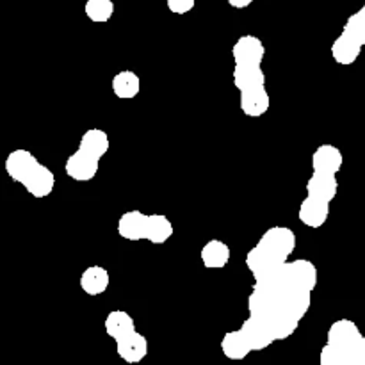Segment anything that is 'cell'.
Returning a JSON list of instances; mask_svg holds the SVG:
<instances>
[{"label":"cell","mask_w":365,"mask_h":365,"mask_svg":"<svg viewBox=\"0 0 365 365\" xmlns=\"http://www.w3.org/2000/svg\"><path fill=\"white\" fill-rule=\"evenodd\" d=\"M6 173L16 184L24 185L25 191L41 200L52 195L56 187V175L50 168L39 163L34 153L25 148H16L6 157Z\"/></svg>","instance_id":"obj_1"},{"label":"cell","mask_w":365,"mask_h":365,"mask_svg":"<svg viewBox=\"0 0 365 365\" xmlns=\"http://www.w3.org/2000/svg\"><path fill=\"white\" fill-rule=\"evenodd\" d=\"M278 277H280V280H284L285 284L305 289V291L310 292H314V289L317 287V280H319L317 267L307 259L291 260V262L287 260V262L282 266V269L278 271Z\"/></svg>","instance_id":"obj_2"},{"label":"cell","mask_w":365,"mask_h":365,"mask_svg":"<svg viewBox=\"0 0 365 365\" xmlns=\"http://www.w3.org/2000/svg\"><path fill=\"white\" fill-rule=\"evenodd\" d=\"M285 262L287 260L278 259V257H274L273 253H269L259 245L253 246L248 252V255H246V267H248L250 273L255 278V284L269 280L271 277H274L282 269Z\"/></svg>","instance_id":"obj_3"},{"label":"cell","mask_w":365,"mask_h":365,"mask_svg":"<svg viewBox=\"0 0 365 365\" xmlns=\"http://www.w3.org/2000/svg\"><path fill=\"white\" fill-rule=\"evenodd\" d=\"M259 246L273 253L282 260H289V257L296 250V234L287 227H273L266 230L260 237Z\"/></svg>","instance_id":"obj_4"},{"label":"cell","mask_w":365,"mask_h":365,"mask_svg":"<svg viewBox=\"0 0 365 365\" xmlns=\"http://www.w3.org/2000/svg\"><path fill=\"white\" fill-rule=\"evenodd\" d=\"M232 56L239 66H260L266 56L262 39L253 34H245L232 46Z\"/></svg>","instance_id":"obj_5"},{"label":"cell","mask_w":365,"mask_h":365,"mask_svg":"<svg viewBox=\"0 0 365 365\" xmlns=\"http://www.w3.org/2000/svg\"><path fill=\"white\" fill-rule=\"evenodd\" d=\"M98 164L100 160L91 157L89 153L82 152L81 148L75 153H71L64 164V171L71 180L77 182H89L96 177L98 173Z\"/></svg>","instance_id":"obj_6"},{"label":"cell","mask_w":365,"mask_h":365,"mask_svg":"<svg viewBox=\"0 0 365 365\" xmlns=\"http://www.w3.org/2000/svg\"><path fill=\"white\" fill-rule=\"evenodd\" d=\"M116 353L123 362L127 364H139L148 355V341L138 330L132 331L127 337L116 341Z\"/></svg>","instance_id":"obj_7"},{"label":"cell","mask_w":365,"mask_h":365,"mask_svg":"<svg viewBox=\"0 0 365 365\" xmlns=\"http://www.w3.org/2000/svg\"><path fill=\"white\" fill-rule=\"evenodd\" d=\"M362 331L356 327V323H353L351 319H339L328 328L327 334V342L335 346H341V348L355 349V346L359 344V341L362 339Z\"/></svg>","instance_id":"obj_8"},{"label":"cell","mask_w":365,"mask_h":365,"mask_svg":"<svg viewBox=\"0 0 365 365\" xmlns=\"http://www.w3.org/2000/svg\"><path fill=\"white\" fill-rule=\"evenodd\" d=\"M298 217L305 227L321 228L330 217V203L307 196L298 210Z\"/></svg>","instance_id":"obj_9"},{"label":"cell","mask_w":365,"mask_h":365,"mask_svg":"<svg viewBox=\"0 0 365 365\" xmlns=\"http://www.w3.org/2000/svg\"><path fill=\"white\" fill-rule=\"evenodd\" d=\"M344 164V155L334 145H321L312 155V168L316 173L337 175Z\"/></svg>","instance_id":"obj_10"},{"label":"cell","mask_w":365,"mask_h":365,"mask_svg":"<svg viewBox=\"0 0 365 365\" xmlns=\"http://www.w3.org/2000/svg\"><path fill=\"white\" fill-rule=\"evenodd\" d=\"M271 100L266 86H255L241 91V110L250 118H260L269 110Z\"/></svg>","instance_id":"obj_11"},{"label":"cell","mask_w":365,"mask_h":365,"mask_svg":"<svg viewBox=\"0 0 365 365\" xmlns=\"http://www.w3.org/2000/svg\"><path fill=\"white\" fill-rule=\"evenodd\" d=\"M146 221L148 214H143L141 210H128L118 220V234L127 241H141L146 234Z\"/></svg>","instance_id":"obj_12"},{"label":"cell","mask_w":365,"mask_h":365,"mask_svg":"<svg viewBox=\"0 0 365 365\" xmlns=\"http://www.w3.org/2000/svg\"><path fill=\"white\" fill-rule=\"evenodd\" d=\"M339 192V182L335 175L327 173H316L314 171L312 177L307 182V196L312 198L323 200V202L331 203Z\"/></svg>","instance_id":"obj_13"},{"label":"cell","mask_w":365,"mask_h":365,"mask_svg":"<svg viewBox=\"0 0 365 365\" xmlns=\"http://www.w3.org/2000/svg\"><path fill=\"white\" fill-rule=\"evenodd\" d=\"M232 257V250L227 242L220 241V239H212V241L205 242L200 253L203 266L207 269H223L228 266Z\"/></svg>","instance_id":"obj_14"},{"label":"cell","mask_w":365,"mask_h":365,"mask_svg":"<svg viewBox=\"0 0 365 365\" xmlns=\"http://www.w3.org/2000/svg\"><path fill=\"white\" fill-rule=\"evenodd\" d=\"M360 53H362V45L346 32H342L331 45V57L335 59V63L342 64V66H349L355 63Z\"/></svg>","instance_id":"obj_15"},{"label":"cell","mask_w":365,"mask_h":365,"mask_svg":"<svg viewBox=\"0 0 365 365\" xmlns=\"http://www.w3.org/2000/svg\"><path fill=\"white\" fill-rule=\"evenodd\" d=\"M103 327H106V334L116 342L135 331V321L125 310H113V312L107 314Z\"/></svg>","instance_id":"obj_16"},{"label":"cell","mask_w":365,"mask_h":365,"mask_svg":"<svg viewBox=\"0 0 365 365\" xmlns=\"http://www.w3.org/2000/svg\"><path fill=\"white\" fill-rule=\"evenodd\" d=\"M109 271L102 266H91L81 274V289L88 296H100L109 287Z\"/></svg>","instance_id":"obj_17"},{"label":"cell","mask_w":365,"mask_h":365,"mask_svg":"<svg viewBox=\"0 0 365 365\" xmlns=\"http://www.w3.org/2000/svg\"><path fill=\"white\" fill-rule=\"evenodd\" d=\"M175 234L173 223L170 217L164 214H148V221H146V234L145 239L152 245H164L170 241Z\"/></svg>","instance_id":"obj_18"},{"label":"cell","mask_w":365,"mask_h":365,"mask_svg":"<svg viewBox=\"0 0 365 365\" xmlns=\"http://www.w3.org/2000/svg\"><path fill=\"white\" fill-rule=\"evenodd\" d=\"M109 135L102 128H89L82 134L81 143H78V148L82 152L89 153L95 159L102 160L106 157V153L109 152Z\"/></svg>","instance_id":"obj_19"},{"label":"cell","mask_w":365,"mask_h":365,"mask_svg":"<svg viewBox=\"0 0 365 365\" xmlns=\"http://www.w3.org/2000/svg\"><path fill=\"white\" fill-rule=\"evenodd\" d=\"M113 93L121 100H132L141 93V78L135 71L121 70L113 77Z\"/></svg>","instance_id":"obj_20"},{"label":"cell","mask_w":365,"mask_h":365,"mask_svg":"<svg viewBox=\"0 0 365 365\" xmlns=\"http://www.w3.org/2000/svg\"><path fill=\"white\" fill-rule=\"evenodd\" d=\"M239 330H241L242 335L246 337L252 351H264V349L269 348L271 344H274L266 328H264L259 321L253 319V317L248 316V319L241 324Z\"/></svg>","instance_id":"obj_21"},{"label":"cell","mask_w":365,"mask_h":365,"mask_svg":"<svg viewBox=\"0 0 365 365\" xmlns=\"http://www.w3.org/2000/svg\"><path fill=\"white\" fill-rule=\"evenodd\" d=\"M221 351H223V355L228 360H245L250 353H253L241 330L227 331L223 335V339H221Z\"/></svg>","instance_id":"obj_22"},{"label":"cell","mask_w":365,"mask_h":365,"mask_svg":"<svg viewBox=\"0 0 365 365\" xmlns=\"http://www.w3.org/2000/svg\"><path fill=\"white\" fill-rule=\"evenodd\" d=\"M234 86L239 91L255 88V86H266V73L260 66H239L234 68Z\"/></svg>","instance_id":"obj_23"},{"label":"cell","mask_w":365,"mask_h":365,"mask_svg":"<svg viewBox=\"0 0 365 365\" xmlns=\"http://www.w3.org/2000/svg\"><path fill=\"white\" fill-rule=\"evenodd\" d=\"M319 365H355V349L327 342L319 353Z\"/></svg>","instance_id":"obj_24"},{"label":"cell","mask_w":365,"mask_h":365,"mask_svg":"<svg viewBox=\"0 0 365 365\" xmlns=\"http://www.w3.org/2000/svg\"><path fill=\"white\" fill-rule=\"evenodd\" d=\"M114 9H116V6H114L113 0H86L84 4L86 16L95 24L109 21L113 18Z\"/></svg>","instance_id":"obj_25"},{"label":"cell","mask_w":365,"mask_h":365,"mask_svg":"<svg viewBox=\"0 0 365 365\" xmlns=\"http://www.w3.org/2000/svg\"><path fill=\"white\" fill-rule=\"evenodd\" d=\"M342 32H346V34H349L351 38H355L362 46L365 45V14L362 11H359V13L351 14V16L348 18V21L344 24V31Z\"/></svg>","instance_id":"obj_26"},{"label":"cell","mask_w":365,"mask_h":365,"mask_svg":"<svg viewBox=\"0 0 365 365\" xmlns=\"http://www.w3.org/2000/svg\"><path fill=\"white\" fill-rule=\"evenodd\" d=\"M166 6L173 14H187L195 9L196 0H166Z\"/></svg>","instance_id":"obj_27"},{"label":"cell","mask_w":365,"mask_h":365,"mask_svg":"<svg viewBox=\"0 0 365 365\" xmlns=\"http://www.w3.org/2000/svg\"><path fill=\"white\" fill-rule=\"evenodd\" d=\"M355 365H365V337L355 346Z\"/></svg>","instance_id":"obj_28"},{"label":"cell","mask_w":365,"mask_h":365,"mask_svg":"<svg viewBox=\"0 0 365 365\" xmlns=\"http://www.w3.org/2000/svg\"><path fill=\"white\" fill-rule=\"evenodd\" d=\"M228 4H230L234 9H246V7H250L253 4V0H227Z\"/></svg>","instance_id":"obj_29"},{"label":"cell","mask_w":365,"mask_h":365,"mask_svg":"<svg viewBox=\"0 0 365 365\" xmlns=\"http://www.w3.org/2000/svg\"><path fill=\"white\" fill-rule=\"evenodd\" d=\"M360 11H362V13L365 14V4H364V6H362V9H360Z\"/></svg>","instance_id":"obj_30"}]
</instances>
